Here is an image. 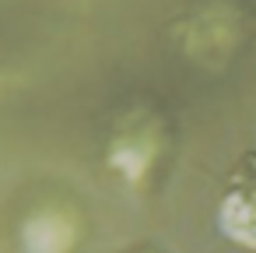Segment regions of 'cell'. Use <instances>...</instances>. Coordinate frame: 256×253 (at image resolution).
Listing matches in <instances>:
<instances>
[{"mask_svg":"<svg viewBox=\"0 0 256 253\" xmlns=\"http://www.w3.org/2000/svg\"><path fill=\"white\" fill-rule=\"evenodd\" d=\"M218 225L232 242L256 249V151L232 165L218 204Z\"/></svg>","mask_w":256,"mask_h":253,"instance_id":"obj_1","label":"cell"}]
</instances>
